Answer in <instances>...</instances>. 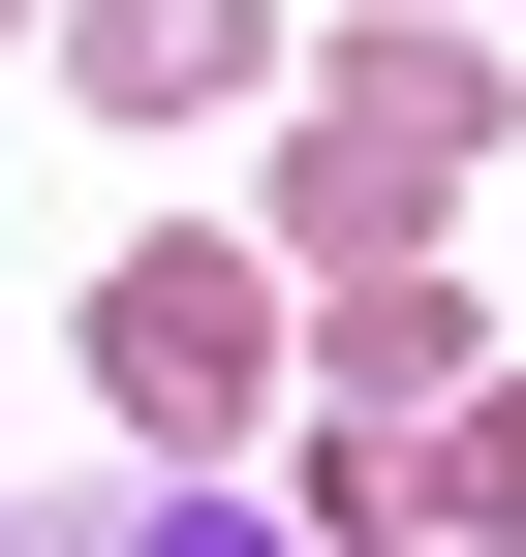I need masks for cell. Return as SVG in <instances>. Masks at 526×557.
Instances as JSON below:
<instances>
[{
	"label": "cell",
	"mask_w": 526,
	"mask_h": 557,
	"mask_svg": "<svg viewBox=\"0 0 526 557\" xmlns=\"http://www.w3.org/2000/svg\"><path fill=\"white\" fill-rule=\"evenodd\" d=\"M434 527H465V557H526V372H465V403H434Z\"/></svg>",
	"instance_id": "cell-7"
},
{
	"label": "cell",
	"mask_w": 526,
	"mask_h": 557,
	"mask_svg": "<svg viewBox=\"0 0 526 557\" xmlns=\"http://www.w3.org/2000/svg\"><path fill=\"white\" fill-rule=\"evenodd\" d=\"M0 557H310L279 496H217V465H124V496H32Z\"/></svg>",
	"instance_id": "cell-5"
},
{
	"label": "cell",
	"mask_w": 526,
	"mask_h": 557,
	"mask_svg": "<svg viewBox=\"0 0 526 557\" xmlns=\"http://www.w3.org/2000/svg\"><path fill=\"white\" fill-rule=\"evenodd\" d=\"M279 527H310V557H403V527H434V434H310Z\"/></svg>",
	"instance_id": "cell-6"
},
{
	"label": "cell",
	"mask_w": 526,
	"mask_h": 557,
	"mask_svg": "<svg viewBox=\"0 0 526 557\" xmlns=\"http://www.w3.org/2000/svg\"><path fill=\"white\" fill-rule=\"evenodd\" d=\"M465 372H496V310H465V278H310V403H341V434H434Z\"/></svg>",
	"instance_id": "cell-3"
},
{
	"label": "cell",
	"mask_w": 526,
	"mask_h": 557,
	"mask_svg": "<svg viewBox=\"0 0 526 557\" xmlns=\"http://www.w3.org/2000/svg\"><path fill=\"white\" fill-rule=\"evenodd\" d=\"M279 372H310V278H279V248H217V218H155V248L93 278V403H124L155 465H217V434H248Z\"/></svg>",
	"instance_id": "cell-2"
},
{
	"label": "cell",
	"mask_w": 526,
	"mask_h": 557,
	"mask_svg": "<svg viewBox=\"0 0 526 557\" xmlns=\"http://www.w3.org/2000/svg\"><path fill=\"white\" fill-rule=\"evenodd\" d=\"M434 32H465V0H434Z\"/></svg>",
	"instance_id": "cell-8"
},
{
	"label": "cell",
	"mask_w": 526,
	"mask_h": 557,
	"mask_svg": "<svg viewBox=\"0 0 526 557\" xmlns=\"http://www.w3.org/2000/svg\"><path fill=\"white\" fill-rule=\"evenodd\" d=\"M279 94H310V124H279V278H403V248H434V186L496 156V62L434 32V0H372V32H341V62H279Z\"/></svg>",
	"instance_id": "cell-1"
},
{
	"label": "cell",
	"mask_w": 526,
	"mask_h": 557,
	"mask_svg": "<svg viewBox=\"0 0 526 557\" xmlns=\"http://www.w3.org/2000/svg\"><path fill=\"white\" fill-rule=\"evenodd\" d=\"M62 62H93V124H248L279 94V0H62Z\"/></svg>",
	"instance_id": "cell-4"
}]
</instances>
